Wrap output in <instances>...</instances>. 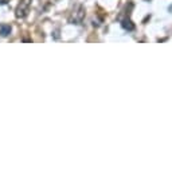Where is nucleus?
<instances>
[{
	"instance_id": "4",
	"label": "nucleus",
	"mask_w": 172,
	"mask_h": 171,
	"mask_svg": "<svg viewBox=\"0 0 172 171\" xmlns=\"http://www.w3.org/2000/svg\"><path fill=\"white\" fill-rule=\"evenodd\" d=\"M121 26H123L125 30H128V31H132V30L134 29V24H133L129 19H125V20L123 22V23H121Z\"/></svg>"
},
{
	"instance_id": "2",
	"label": "nucleus",
	"mask_w": 172,
	"mask_h": 171,
	"mask_svg": "<svg viewBox=\"0 0 172 171\" xmlns=\"http://www.w3.org/2000/svg\"><path fill=\"white\" fill-rule=\"evenodd\" d=\"M83 18H85V8H83L82 5H78L77 11H74L73 18H71V23L81 24L82 23V20H83Z\"/></svg>"
},
{
	"instance_id": "5",
	"label": "nucleus",
	"mask_w": 172,
	"mask_h": 171,
	"mask_svg": "<svg viewBox=\"0 0 172 171\" xmlns=\"http://www.w3.org/2000/svg\"><path fill=\"white\" fill-rule=\"evenodd\" d=\"M8 2H10V0H0V5H3V4H7Z\"/></svg>"
},
{
	"instance_id": "3",
	"label": "nucleus",
	"mask_w": 172,
	"mask_h": 171,
	"mask_svg": "<svg viewBox=\"0 0 172 171\" xmlns=\"http://www.w3.org/2000/svg\"><path fill=\"white\" fill-rule=\"evenodd\" d=\"M11 26L10 24H0V36H3V38H5V36H8L11 34Z\"/></svg>"
},
{
	"instance_id": "1",
	"label": "nucleus",
	"mask_w": 172,
	"mask_h": 171,
	"mask_svg": "<svg viewBox=\"0 0 172 171\" xmlns=\"http://www.w3.org/2000/svg\"><path fill=\"white\" fill-rule=\"evenodd\" d=\"M30 7H31V0H22L19 4H18L16 11H15V15H16L18 19L26 18L30 12Z\"/></svg>"
}]
</instances>
